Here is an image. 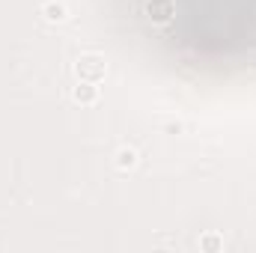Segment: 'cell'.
<instances>
[{
  "mask_svg": "<svg viewBox=\"0 0 256 253\" xmlns=\"http://www.w3.org/2000/svg\"><path fill=\"white\" fill-rule=\"evenodd\" d=\"M72 102L80 104V108H92L98 102V84L78 80V86H72Z\"/></svg>",
  "mask_w": 256,
  "mask_h": 253,
  "instance_id": "cell-2",
  "label": "cell"
},
{
  "mask_svg": "<svg viewBox=\"0 0 256 253\" xmlns=\"http://www.w3.org/2000/svg\"><path fill=\"white\" fill-rule=\"evenodd\" d=\"M220 248H224V242H220V236H214V232H208V236L200 238V250L214 253V250H220Z\"/></svg>",
  "mask_w": 256,
  "mask_h": 253,
  "instance_id": "cell-5",
  "label": "cell"
},
{
  "mask_svg": "<svg viewBox=\"0 0 256 253\" xmlns=\"http://www.w3.org/2000/svg\"><path fill=\"white\" fill-rule=\"evenodd\" d=\"M39 15H42L48 24H63L66 18H68V12H66V6L60 3V0H42Z\"/></svg>",
  "mask_w": 256,
  "mask_h": 253,
  "instance_id": "cell-3",
  "label": "cell"
},
{
  "mask_svg": "<svg viewBox=\"0 0 256 253\" xmlns=\"http://www.w3.org/2000/svg\"><path fill=\"white\" fill-rule=\"evenodd\" d=\"M137 149H131V146H122L120 152H116V158H114V164H116V170L120 173H128V170H134L137 167Z\"/></svg>",
  "mask_w": 256,
  "mask_h": 253,
  "instance_id": "cell-4",
  "label": "cell"
},
{
  "mask_svg": "<svg viewBox=\"0 0 256 253\" xmlns=\"http://www.w3.org/2000/svg\"><path fill=\"white\" fill-rule=\"evenodd\" d=\"M104 74H108V63H104V57H102V54L86 51V54H80V57L74 60V78H78V80L102 84V80H104Z\"/></svg>",
  "mask_w": 256,
  "mask_h": 253,
  "instance_id": "cell-1",
  "label": "cell"
}]
</instances>
